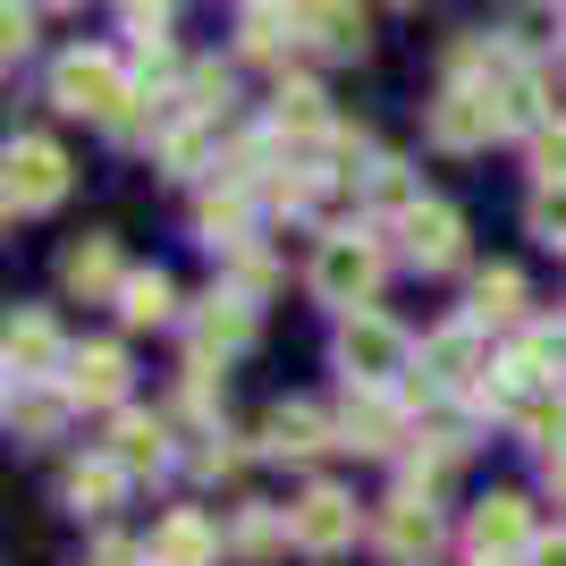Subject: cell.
Masks as SVG:
<instances>
[{
    "mask_svg": "<svg viewBox=\"0 0 566 566\" xmlns=\"http://www.w3.org/2000/svg\"><path fill=\"white\" fill-rule=\"evenodd\" d=\"M380 287V245L364 229H338V237H322V254H313V296L322 305H364Z\"/></svg>",
    "mask_w": 566,
    "mask_h": 566,
    "instance_id": "1",
    "label": "cell"
},
{
    "mask_svg": "<svg viewBox=\"0 0 566 566\" xmlns=\"http://www.w3.org/2000/svg\"><path fill=\"white\" fill-rule=\"evenodd\" d=\"M51 102L76 118H111L118 102H127V76H118L111 51H69L60 69H51Z\"/></svg>",
    "mask_w": 566,
    "mask_h": 566,
    "instance_id": "2",
    "label": "cell"
},
{
    "mask_svg": "<svg viewBox=\"0 0 566 566\" xmlns=\"http://www.w3.org/2000/svg\"><path fill=\"white\" fill-rule=\"evenodd\" d=\"M69 195V153L51 136H18L9 144V212H51Z\"/></svg>",
    "mask_w": 566,
    "mask_h": 566,
    "instance_id": "3",
    "label": "cell"
},
{
    "mask_svg": "<svg viewBox=\"0 0 566 566\" xmlns=\"http://www.w3.org/2000/svg\"><path fill=\"white\" fill-rule=\"evenodd\" d=\"M338 364H347L355 389H380L389 373H406V331H389L380 313H347V331H338Z\"/></svg>",
    "mask_w": 566,
    "mask_h": 566,
    "instance_id": "4",
    "label": "cell"
},
{
    "mask_svg": "<svg viewBox=\"0 0 566 566\" xmlns=\"http://www.w3.org/2000/svg\"><path fill=\"white\" fill-rule=\"evenodd\" d=\"M491 136H499L491 85H449V94L431 102V144H440V153H482Z\"/></svg>",
    "mask_w": 566,
    "mask_h": 566,
    "instance_id": "5",
    "label": "cell"
},
{
    "mask_svg": "<svg viewBox=\"0 0 566 566\" xmlns=\"http://www.w3.org/2000/svg\"><path fill=\"white\" fill-rule=\"evenodd\" d=\"M287 542L313 549V558L347 549V542H355V499H347V491H305L296 507H287Z\"/></svg>",
    "mask_w": 566,
    "mask_h": 566,
    "instance_id": "6",
    "label": "cell"
},
{
    "mask_svg": "<svg viewBox=\"0 0 566 566\" xmlns=\"http://www.w3.org/2000/svg\"><path fill=\"white\" fill-rule=\"evenodd\" d=\"M398 237H406V262H423V271H449V262L465 254V220H457V203H431V195L398 220Z\"/></svg>",
    "mask_w": 566,
    "mask_h": 566,
    "instance_id": "7",
    "label": "cell"
},
{
    "mask_svg": "<svg viewBox=\"0 0 566 566\" xmlns=\"http://www.w3.org/2000/svg\"><path fill=\"white\" fill-rule=\"evenodd\" d=\"M423 373L440 380V389H482V380L499 373V364H482V322H449V331H431Z\"/></svg>",
    "mask_w": 566,
    "mask_h": 566,
    "instance_id": "8",
    "label": "cell"
},
{
    "mask_svg": "<svg viewBox=\"0 0 566 566\" xmlns=\"http://www.w3.org/2000/svg\"><path fill=\"white\" fill-rule=\"evenodd\" d=\"M507 549H533V516H524L516 491H499V499L473 507V558L491 566V558H507Z\"/></svg>",
    "mask_w": 566,
    "mask_h": 566,
    "instance_id": "9",
    "label": "cell"
},
{
    "mask_svg": "<svg viewBox=\"0 0 566 566\" xmlns=\"http://www.w3.org/2000/svg\"><path fill=\"white\" fill-rule=\"evenodd\" d=\"M296 34H313V51H331V60H355L364 51V9L355 0H313V9H296Z\"/></svg>",
    "mask_w": 566,
    "mask_h": 566,
    "instance_id": "10",
    "label": "cell"
},
{
    "mask_svg": "<svg viewBox=\"0 0 566 566\" xmlns=\"http://www.w3.org/2000/svg\"><path fill=\"white\" fill-rule=\"evenodd\" d=\"M212 549H220V533L195 516V507H178V516L144 542V558H153V566H212Z\"/></svg>",
    "mask_w": 566,
    "mask_h": 566,
    "instance_id": "11",
    "label": "cell"
},
{
    "mask_svg": "<svg viewBox=\"0 0 566 566\" xmlns=\"http://www.w3.org/2000/svg\"><path fill=\"white\" fill-rule=\"evenodd\" d=\"M118 389H127V355H118V347L69 355V398L76 406H118Z\"/></svg>",
    "mask_w": 566,
    "mask_h": 566,
    "instance_id": "12",
    "label": "cell"
},
{
    "mask_svg": "<svg viewBox=\"0 0 566 566\" xmlns=\"http://www.w3.org/2000/svg\"><path fill=\"white\" fill-rule=\"evenodd\" d=\"M254 338V305L245 296H203V313H195V355H229Z\"/></svg>",
    "mask_w": 566,
    "mask_h": 566,
    "instance_id": "13",
    "label": "cell"
},
{
    "mask_svg": "<svg viewBox=\"0 0 566 566\" xmlns=\"http://www.w3.org/2000/svg\"><path fill=\"white\" fill-rule=\"evenodd\" d=\"M380 542L398 549V558H423V549L440 542V524H431V499H423V491L389 499V507H380Z\"/></svg>",
    "mask_w": 566,
    "mask_h": 566,
    "instance_id": "14",
    "label": "cell"
},
{
    "mask_svg": "<svg viewBox=\"0 0 566 566\" xmlns=\"http://www.w3.org/2000/svg\"><path fill=\"white\" fill-rule=\"evenodd\" d=\"M338 431H347V449H398V406L380 398V389H355L347 415H338Z\"/></svg>",
    "mask_w": 566,
    "mask_h": 566,
    "instance_id": "15",
    "label": "cell"
},
{
    "mask_svg": "<svg viewBox=\"0 0 566 566\" xmlns=\"http://www.w3.org/2000/svg\"><path fill=\"white\" fill-rule=\"evenodd\" d=\"M51 364H60V331H51L43 313H18V322H9V373L51 380Z\"/></svg>",
    "mask_w": 566,
    "mask_h": 566,
    "instance_id": "16",
    "label": "cell"
},
{
    "mask_svg": "<svg viewBox=\"0 0 566 566\" xmlns=\"http://www.w3.org/2000/svg\"><path fill=\"white\" fill-rule=\"evenodd\" d=\"M60 280L85 287V296H102V287H127V280H118V245H111V237H85V245H69Z\"/></svg>",
    "mask_w": 566,
    "mask_h": 566,
    "instance_id": "17",
    "label": "cell"
},
{
    "mask_svg": "<svg viewBox=\"0 0 566 566\" xmlns=\"http://www.w3.org/2000/svg\"><path fill=\"white\" fill-rule=\"evenodd\" d=\"M262 449H271V457H313V449H322V415H313V406H271Z\"/></svg>",
    "mask_w": 566,
    "mask_h": 566,
    "instance_id": "18",
    "label": "cell"
},
{
    "mask_svg": "<svg viewBox=\"0 0 566 566\" xmlns=\"http://www.w3.org/2000/svg\"><path fill=\"white\" fill-rule=\"evenodd\" d=\"M118 457H94V465H69V482H60V491H69V507H85V516H111V499H118Z\"/></svg>",
    "mask_w": 566,
    "mask_h": 566,
    "instance_id": "19",
    "label": "cell"
},
{
    "mask_svg": "<svg viewBox=\"0 0 566 566\" xmlns=\"http://www.w3.org/2000/svg\"><path fill=\"white\" fill-rule=\"evenodd\" d=\"M118 465H127V473H153V465H161V457H169V431L161 423H153V415H118Z\"/></svg>",
    "mask_w": 566,
    "mask_h": 566,
    "instance_id": "20",
    "label": "cell"
},
{
    "mask_svg": "<svg viewBox=\"0 0 566 566\" xmlns=\"http://www.w3.org/2000/svg\"><path fill=\"white\" fill-rule=\"evenodd\" d=\"M118 313H127V331H161L169 322V280L161 271H136V280L118 287Z\"/></svg>",
    "mask_w": 566,
    "mask_h": 566,
    "instance_id": "21",
    "label": "cell"
},
{
    "mask_svg": "<svg viewBox=\"0 0 566 566\" xmlns=\"http://www.w3.org/2000/svg\"><path fill=\"white\" fill-rule=\"evenodd\" d=\"M524 313V280L516 271H482V280H473V313L465 322H516Z\"/></svg>",
    "mask_w": 566,
    "mask_h": 566,
    "instance_id": "22",
    "label": "cell"
},
{
    "mask_svg": "<svg viewBox=\"0 0 566 566\" xmlns=\"http://www.w3.org/2000/svg\"><path fill=\"white\" fill-rule=\"evenodd\" d=\"M280 136H331V111H322V94L313 85H280Z\"/></svg>",
    "mask_w": 566,
    "mask_h": 566,
    "instance_id": "23",
    "label": "cell"
},
{
    "mask_svg": "<svg viewBox=\"0 0 566 566\" xmlns=\"http://www.w3.org/2000/svg\"><path fill=\"white\" fill-rule=\"evenodd\" d=\"M203 153H212V118H187V127H169V136H161V161L178 169V178H195Z\"/></svg>",
    "mask_w": 566,
    "mask_h": 566,
    "instance_id": "24",
    "label": "cell"
},
{
    "mask_svg": "<svg viewBox=\"0 0 566 566\" xmlns=\"http://www.w3.org/2000/svg\"><path fill=\"white\" fill-rule=\"evenodd\" d=\"M364 195H373V203H380V212H415V203H423V195H415V187H406V161H373V169H364Z\"/></svg>",
    "mask_w": 566,
    "mask_h": 566,
    "instance_id": "25",
    "label": "cell"
},
{
    "mask_svg": "<svg viewBox=\"0 0 566 566\" xmlns=\"http://www.w3.org/2000/svg\"><path fill=\"white\" fill-rule=\"evenodd\" d=\"M60 415H69V406L51 398V389H34V380L9 398V423H18V431H60Z\"/></svg>",
    "mask_w": 566,
    "mask_h": 566,
    "instance_id": "26",
    "label": "cell"
},
{
    "mask_svg": "<svg viewBox=\"0 0 566 566\" xmlns=\"http://www.w3.org/2000/svg\"><path fill=\"white\" fill-rule=\"evenodd\" d=\"M203 237H212V245H245V203H237V195H203Z\"/></svg>",
    "mask_w": 566,
    "mask_h": 566,
    "instance_id": "27",
    "label": "cell"
},
{
    "mask_svg": "<svg viewBox=\"0 0 566 566\" xmlns=\"http://www.w3.org/2000/svg\"><path fill=\"white\" fill-rule=\"evenodd\" d=\"M533 169L542 187H566V127H533Z\"/></svg>",
    "mask_w": 566,
    "mask_h": 566,
    "instance_id": "28",
    "label": "cell"
},
{
    "mask_svg": "<svg viewBox=\"0 0 566 566\" xmlns=\"http://www.w3.org/2000/svg\"><path fill=\"white\" fill-rule=\"evenodd\" d=\"M533 237H542V245H566V187L533 195Z\"/></svg>",
    "mask_w": 566,
    "mask_h": 566,
    "instance_id": "29",
    "label": "cell"
},
{
    "mask_svg": "<svg viewBox=\"0 0 566 566\" xmlns=\"http://www.w3.org/2000/svg\"><path fill=\"white\" fill-rule=\"evenodd\" d=\"M118 18H127V34H136V43H161L169 0H118Z\"/></svg>",
    "mask_w": 566,
    "mask_h": 566,
    "instance_id": "30",
    "label": "cell"
},
{
    "mask_svg": "<svg viewBox=\"0 0 566 566\" xmlns=\"http://www.w3.org/2000/svg\"><path fill=\"white\" fill-rule=\"evenodd\" d=\"M136 76H144V85H169V76H178L169 43H136Z\"/></svg>",
    "mask_w": 566,
    "mask_h": 566,
    "instance_id": "31",
    "label": "cell"
},
{
    "mask_svg": "<svg viewBox=\"0 0 566 566\" xmlns=\"http://www.w3.org/2000/svg\"><path fill=\"white\" fill-rule=\"evenodd\" d=\"M271 542H280L271 516H245V524H237V549H245V558H271Z\"/></svg>",
    "mask_w": 566,
    "mask_h": 566,
    "instance_id": "32",
    "label": "cell"
},
{
    "mask_svg": "<svg viewBox=\"0 0 566 566\" xmlns=\"http://www.w3.org/2000/svg\"><path fill=\"white\" fill-rule=\"evenodd\" d=\"M245 51H262V60L280 51V18H271V9H254V18H245Z\"/></svg>",
    "mask_w": 566,
    "mask_h": 566,
    "instance_id": "33",
    "label": "cell"
},
{
    "mask_svg": "<svg viewBox=\"0 0 566 566\" xmlns=\"http://www.w3.org/2000/svg\"><path fill=\"white\" fill-rule=\"evenodd\" d=\"M94 566H153V558H144L136 542H102V549H94Z\"/></svg>",
    "mask_w": 566,
    "mask_h": 566,
    "instance_id": "34",
    "label": "cell"
},
{
    "mask_svg": "<svg viewBox=\"0 0 566 566\" xmlns=\"http://www.w3.org/2000/svg\"><path fill=\"white\" fill-rule=\"evenodd\" d=\"M0 34H9V60H18V51H25V43H34V18H25L18 0H9V25H0Z\"/></svg>",
    "mask_w": 566,
    "mask_h": 566,
    "instance_id": "35",
    "label": "cell"
},
{
    "mask_svg": "<svg viewBox=\"0 0 566 566\" xmlns=\"http://www.w3.org/2000/svg\"><path fill=\"white\" fill-rule=\"evenodd\" d=\"M524 566H566V533H549V542H533V558Z\"/></svg>",
    "mask_w": 566,
    "mask_h": 566,
    "instance_id": "36",
    "label": "cell"
},
{
    "mask_svg": "<svg viewBox=\"0 0 566 566\" xmlns=\"http://www.w3.org/2000/svg\"><path fill=\"white\" fill-rule=\"evenodd\" d=\"M549 491L566 499V449H549Z\"/></svg>",
    "mask_w": 566,
    "mask_h": 566,
    "instance_id": "37",
    "label": "cell"
},
{
    "mask_svg": "<svg viewBox=\"0 0 566 566\" xmlns=\"http://www.w3.org/2000/svg\"><path fill=\"white\" fill-rule=\"evenodd\" d=\"M287 9H313V0H287Z\"/></svg>",
    "mask_w": 566,
    "mask_h": 566,
    "instance_id": "38",
    "label": "cell"
}]
</instances>
